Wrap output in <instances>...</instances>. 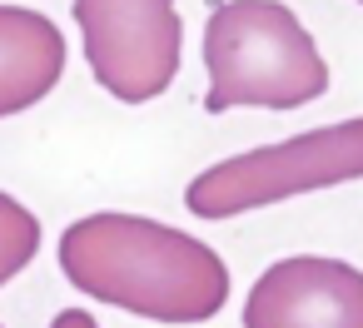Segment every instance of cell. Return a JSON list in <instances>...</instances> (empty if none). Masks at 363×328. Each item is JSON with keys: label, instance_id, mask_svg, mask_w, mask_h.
<instances>
[{"label": "cell", "instance_id": "3", "mask_svg": "<svg viewBox=\"0 0 363 328\" xmlns=\"http://www.w3.org/2000/svg\"><path fill=\"white\" fill-rule=\"evenodd\" d=\"M363 179V115L333 120L274 145H254L199 169L184 184V209L194 219H239L298 194Z\"/></svg>", "mask_w": 363, "mask_h": 328}, {"label": "cell", "instance_id": "9", "mask_svg": "<svg viewBox=\"0 0 363 328\" xmlns=\"http://www.w3.org/2000/svg\"><path fill=\"white\" fill-rule=\"evenodd\" d=\"M358 6H363V0H358Z\"/></svg>", "mask_w": 363, "mask_h": 328}, {"label": "cell", "instance_id": "6", "mask_svg": "<svg viewBox=\"0 0 363 328\" xmlns=\"http://www.w3.org/2000/svg\"><path fill=\"white\" fill-rule=\"evenodd\" d=\"M70 45L60 26L35 6L0 0V120H16L55 95L65 80Z\"/></svg>", "mask_w": 363, "mask_h": 328}, {"label": "cell", "instance_id": "4", "mask_svg": "<svg viewBox=\"0 0 363 328\" xmlns=\"http://www.w3.org/2000/svg\"><path fill=\"white\" fill-rule=\"evenodd\" d=\"M85 65L120 105L160 100L184 65V21L174 0H70Z\"/></svg>", "mask_w": 363, "mask_h": 328}, {"label": "cell", "instance_id": "8", "mask_svg": "<svg viewBox=\"0 0 363 328\" xmlns=\"http://www.w3.org/2000/svg\"><path fill=\"white\" fill-rule=\"evenodd\" d=\"M50 328H100V323H95V313H85V308H60V313L50 318Z\"/></svg>", "mask_w": 363, "mask_h": 328}, {"label": "cell", "instance_id": "5", "mask_svg": "<svg viewBox=\"0 0 363 328\" xmlns=\"http://www.w3.org/2000/svg\"><path fill=\"white\" fill-rule=\"evenodd\" d=\"M244 328H363V268L328 254H289L254 278Z\"/></svg>", "mask_w": 363, "mask_h": 328}, {"label": "cell", "instance_id": "7", "mask_svg": "<svg viewBox=\"0 0 363 328\" xmlns=\"http://www.w3.org/2000/svg\"><path fill=\"white\" fill-rule=\"evenodd\" d=\"M40 254V219L30 204H21L16 194L0 189V288L11 278H21Z\"/></svg>", "mask_w": 363, "mask_h": 328}, {"label": "cell", "instance_id": "2", "mask_svg": "<svg viewBox=\"0 0 363 328\" xmlns=\"http://www.w3.org/2000/svg\"><path fill=\"white\" fill-rule=\"evenodd\" d=\"M204 110H303L328 95L333 70L284 0H219L204 21Z\"/></svg>", "mask_w": 363, "mask_h": 328}, {"label": "cell", "instance_id": "1", "mask_svg": "<svg viewBox=\"0 0 363 328\" xmlns=\"http://www.w3.org/2000/svg\"><path fill=\"white\" fill-rule=\"evenodd\" d=\"M55 254L85 298L150 323H204L229 303V264L204 239L150 214H85L65 224Z\"/></svg>", "mask_w": 363, "mask_h": 328}]
</instances>
